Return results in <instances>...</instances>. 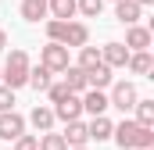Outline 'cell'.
<instances>
[{
  "label": "cell",
  "mask_w": 154,
  "mask_h": 150,
  "mask_svg": "<svg viewBox=\"0 0 154 150\" xmlns=\"http://www.w3.org/2000/svg\"><path fill=\"white\" fill-rule=\"evenodd\" d=\"M111 136H115V143L122 150H151L154 147V129H143V125H136L129 118L111 129Z\"/></svg>",
  "instance_id": "1"
},
{
  "label": "cell",
  "mask_w": 154,
  "mask_h": 150,
  "mask_svg": "<svg viewBox=\"0 0 154 150\" xmlns=\"http://www.w3.org/2000/svg\"><path fill=\"white\" fill-rule=\"evenodd\" d=\"M47 36L50 43H61V46H86L90 43V29L82 22H47Z\"/></svg>",
  "instance_id": "2"
},
{
  "label": "cell",
  "mask_w": 154,
  "mask_h": 150,
  "mask_svg": "<svg viewBox=\"0 0 154 150\" xmlns=\"http://www.w3.org/2000/svg\"><path fill=\"white\" fill-rule=\"evenodd\" d=\"M29 54L25 50H11L7 54V61H4V68H0V79H4V86L7 89H18V86H25L29 82Z\"/></svg>",
  "instance_id": "3"
},
{
  "label": "cell",
  "mask_w": 154,
  "mask_h": 150,
  "mask_svg": "<svg viewBox=\"0 0 154 150\" xmlns=\"http://www.w3.org/2000/svg\"><path fill=\"white\" fill-rule=\"evenodd\" d=\"M39 64L47 68V72H65L72 61H68V46H61V43H47L43 50H39Z\"/></svg>",
  "instance_id": "4"
},
{
  "label": "cell",
  "mask_w": 154,
  "mask_h": 150,
  "mask_svg": "<svg viewBox=\"0 0 154 150\" xmlns=\"http://www.w3.org/2000/svg\"><path fill=\"white\" fill-rule=\"evenodd\" d=\"M136 86L133 82H115V89H111V97H108V104L111 107H118V111H133L136 107Z\"/></svg>",
  "instance_id": "5"
},
{
  "label": "cell",
  "mask_w": 154,
  "mask_h": 150,
  "mask_svg": "<svg viewBox=\"0 0 154 150\" xmlns=\"http://www.w3.org/2000/svg\"><path fill=\"white\" fill-rule=\"evenodd\" d=\"M18 136H25V118L14 111L0 114V140H18Z\"/></svg>",
  "instance_id": "6"
},
{
  "label": "cell",
  "mask_w": 154,
  "mask_h": 150,
  "mask_svg": "<svg viewBox=\"0 0 154 150\" xmlns=\"http://www.w3.org/2000/svg\"><path fill=\"white\" fill-rule=\"evenodd\" d=\"M79 114H82V97H75V93H68V97L54 107V118H61L65 125H68V122H79Z\"/></svg>",
  "instance_id": "7"
},
{
  "label": "cell",
  "mask_w": 154,
  "mask_h": 150,
  "mask_svg": "<svg viewBox=\"0 0 154 150\" xmlns=\"http://www.w3.org/2000/svg\"><path fill=\"white\" fill-rule=\"evenodd\" d=\"M125 50H147L151 46V29H140V25H129V32H125V43H122Z\"/></svg>",
  "instance_id": "8"
},
{
  "label": "cell",
  "mask_w": 154,
  "mask_h": 150,
  "mask_svg": "<svg viewBox=\"0 0 154 150\" xmlns=\"http://www.w3.org/2000/svg\"><path fill=\"white\" fill-rule=\"evenodd\" d=\"M100 61H104L108 68H125V61H129V50H125L122 43H108V46L100 50Z\"/></svg>",
  "instance_id": "9"
},
{
  "label": "cell",
  "mask_w": 154,
  "mask_h": 150,
  "mask_svg": "<svg viewBox=\"0 0 154 150\" xmlns=\"http://www.w3.org/2000/svg\"><path fill=\"white\" fill-rule=\"evenodd\" d=\"M108 107H111V104H108V97H104V93H97V89H86V97H82V111H90L93 118H100Z\"/></svg>",
  "instance_id": "10"
},
{
  "label": "cell",
  "mask_w": 154,
  "mask_h": 150,
  "mask_svg": "<svg viewBox=\"0 0 154 150\" xmlns=\"http://www.w3.org/2000/svg\"><path fill=\"white\" fill-rule=\"evenodd\" d=\"M61 140H65L68 150L72 147H86V140H90V136H86V125H82V122H68V129L61 132Z\"/></svg>",
  "instance_id": "11"
},
{
  "label": "cell",
  "mask_w": 154,
  "mask_h": 150,
  "mask_svg": "<svg viewBox=\"0 0 154 150\" xmlns=\"http://www.w3.org/2000/svg\"><path fill=\"white\" fill-rule=\"evenodd\" d=\"M47 11L54 14V22H72L75 18V0H47Z\"/></svg>",
  "instance_id": "12"
},
{
  "label": "cell",
  "mask_w": 154,
  "mask_h": 150,
  "mask_svg": "<svg viewBox=\"0 0 154 150\" xmlns=\"http://www.w3.org/2000/svg\"><path fill=\"white\" fill-rule=\"evenodd\" d=\"M86 75V89H104V86H111V68L108 64H100V68H93V72H82Z\"/></svg>",
  "instance_id": "13"
},
{
  "label": "cell",
  "mask_w": 154,
  "mask_h": 150,
  "mask_svg": "<svg viewBox=\"0 0 154 150\" xmlns=\"http://www.w3.org/2000/svg\"><path fill=\"white\" fill-rule=\"evenodd\" d=\"M111 129H115V125L100 114V118H93V122L86 125V136H90V140H97V143H104V140H111Z\"/></svg>",
  "instance_id": "14"
},
{
  "label": "cell",
  "mask_w": 154,
  "mask_h": 150,
  "mask_svg": "<svg viewBox=\"0 0 154 150\" xmlns=\"http://www.w3.org/2000/svg\"><path fill=\"white\" fill-rule=\"evenodd\" d=\"M29 125H32L36 132H50V125H54V111H50V107H32Z\"/></svg>",
  "instance_id": "15"
},
{
  "label": "cell",
  "mask_w": 154,
  "mask_h": 150,
  "mask_svg": "<svg viewBox=\"0 0 154 150\" xmlns=\"http://www.w3.org/2000/svg\"><path fill=\"white\" fill-rule=\"evenodd\" d=\"M104 61H100V50H93V46H79V72H93V68H100Z\"/></svg>",
  "instance_id": "16"
},
{
  "label": "cell",
  "mask_w": 154,
  "mask_h": 150,
  "mask_svg": "<svg viewBox=\"0 0 154 150\" xmlns=\"http://www.w3.org/2000/svg\"><path fill=\"white\" fill-rule=\"evenodd\" d=\"M140 11H143V7H136L133 0H118L115 4V18L122 22V25H133V22L140 18Z\"/></svg>",
  "instance_id": "17"
},
{
  "label": "cell",
  "mask_w": 154,
  "mask_h": 150,
  "mask_svg": "<svg viewBox=\"0 0 154 150\" xmlns=\"http://www.w3.org/2000/svg\"><path fill=\"white\" fill-rule=\"evenodd\" d=\"M22 18H25V22L47 18V0H22Z\"/></svg>",
  "instance_id": "18"
},
{
  "label": "cell",
  "mask_w": 154,
  "mask_h": 150,
  "mask_svg": "<svg viewBox=\"0 0 154 150\" xmlns=\"http://www.w3.org/2000/svg\"><path fill=\"white\" fill-rule=\"evenodd\" d=\"M65 86H68V93H86V75L75 64H68L65 68Z\"/></svg>",
  "instance_id": "19"
},
{
  "label": "cell",
  "mask_w": 154,
  "mask_h": 150,
  "mask_svg": "<svg viewBox=\"0 0 154 150\" xmlns=\"http://www.w3.org/2000/svg\"><path fill=\"white\" fill-rule=\"evenodd\" d=\"M25 86H32V89H39V93H47V89H50V72H47L43 64L29 68V82H25Z\"/></svg>",
  "instance_id": "20"
},
{
  "label": "cell",
  "mask_w": 154,
  "mask_h": 150,
  "mask_svg": "<svg viewBox=\"0 0 154 150\" xmlns=\"http://www.w3.org/2000/svg\"><path fill=\"white\" fill-rule=\"evenodd\" d=\"M125 64H129V72H136V75H147V72L154 68V61H151V54H147V50L129 54V61H125Z\"/></svg>",
  "instance_id": "21"
},
{
  "label": "cell",
  "mask_w": 154,
  "mask_h": 150,
  "mask_svg": "<svg viewBox=\"0 0 154 150\" xmlns=\"http://www.w3.org/2000/svg\"><path fill=\"white\" fill-rule=\"evenodd\" d=\"M136 125L143 129L154 125V100H136Z\"/></svg>",
  "instance_id": "22"
},
{
  "label": "cell",
  "mask_w": 154,
  "mask_h": 150,
  "mask_svg": "<svg viewBox=\"0 0 154 150\" xmlns=\"http://www.w3.org/2000/svg\"><path fill=\"white\" fill-rule=\"evenodd\" d=\"M75 11H82L86 18H97L104 11V0H75Z\"/></svg>",
  "instance_id": "23"
},
{
  "label": "cell",
  "mask_w": 154,
  "mask_h": 150,
  "mask_svg": "<svg viewBox=\"0 0 154 150\" xmlns=\"http://www.w3.org/2000/svg\"><path fill=\"white\" fill-rule=\"evenodd\" d=\"M39 150H68V147H65L61 132H47V136L39 140Z\"/></svg>",
  "instance_id": "24"
},
{
  "label": "cell",
  "mask_w": 154,
  "mask_h": 150,
  "mask_svg": "<svg viewBox=\"0 0 154 150\" xmlns=\"http://www.w3.org/2000/svg\"><path fill=\"white\" fill-rule=\"evenodd\" d=\"M47 97H50V104H61V100L68 97V86H65V82H50V89H47Z\"/></svg>",
  "instance_id": "25"
},
{
  "label": "cell",
  "mask_w": 154,
  "mask_h": 150,
  "mask_svg": "<svg viewBox=\"0 0 154 150\" xmlns=\"http://www.w3.org/2000/svg\"><path fill=\"white\" fill-rule=\"evenodd\" d=\"M14 111V89H7V86H0V114Z\"/></svg>",
  "instance_id": "26"
},
{
  "label": "cell",
  "mask_w": 154,
  "mask_h": 150,
  "mask_svg": "<svg viewBox=\"0 0 154 150\" xmlns=\"http://www.w3.org/2000/svg\"><path fill=\"white\" fill-rule=\"evenodd\" d=\"M14 150H39V140L36 136H18L14 140Z\"/></svg>",
  "instance_id": "27"
},
{
  "label": "cell",
  "mask_w": 154,
  "mask_h": 150,
  "mask_svg": "<svg viewBox=\"0 0 154 150\" xmlns=\"http://www.w3.org/2000/svg\"><path fill=\"white\" fill-rule=\"evenodd\" d=\"M4 46H7V32L0 29V50H4Z\"/></svg>",
  "instance_id": "28"
},
{
  "label": "cell",
  "mask_w": 154,
  "mask_h": 150,
  "mask_svg": "<svg viewBox=\"0 0 154 150\" xmlns=\"http://www.w3.org/2000/svg\"><path fill=\"white\" fill-rule=\"evenodd\" d=\"M133 4H136V7H147V4H154V0H133Z\"/></svg>",
  "instance_id": "29"
},
{
  "label": "cell",
  "mask_w": 154,
  "mask_h": 150,
  "mask_svg": "<svg viewBox=\"0 0 154 150\" xmlns=\"http://www.w3.org/2000/svg\"><path fill=\"white\" fill-rule=\"evenodd\" d=\"M72 150H86V147H72Z\"/></svg>",
  "instance_id": "30"
},
{
  "label": "cell",
  "mask_w": 154,
  "mask_h": 150,
  "mask_svg": "<svg viewBox=\"0 0 154 150\" xmlns=\"http://www.w3.org/2000/svg\"><path fill=\"white\" fill-rule=\"evenodd\" d=\"M115 4H118V0H115Z\"/></svg>",
  "instance_id": "31"
}]
</instances>
